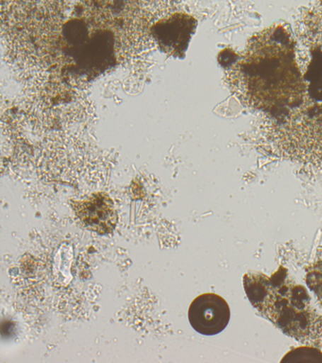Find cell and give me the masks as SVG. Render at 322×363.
Segmentation results:
<instances>
[{
	"label": "cell",
	"instance_id": "4",
	"mask_svg": "<svg viewBox=\"0 0 322 363\" xmlns=\"http://www.w3.org/2000/svg\"><path fill=\"white\" fill-rule=\"evenodd\" d=\"M282 362H322V353L316 348H296L288 352Z\"/></svg>",
	"mask_w": 322,
	"mask_h": 363
},
{
	"label": "cell",
	"instance_id": "1",
	"mask_svg": "<svg viewBox=\"0 0 322 363\" xmlns=\"http://www.w3.org/2000/svg\"><path fill=\"white\" fill-rule=\"evenodd\" d=\"M196 28L197 21L193 17L176 13L155 23L151 27V35L161 52L183 60Z\"/></svg>",
	"mask_w": 322,
	"mask_h": 363
},
{
	"label": "cell",
	"instance_id": "2",
	"mask_svg": "<svg viewBox=\"0 0 322 363\" xmlns=\"http://www.w3.org/2000/svg\"><path fill=\"white\" fill-rule=\"evenodd\" d=\"M230 318V306L217 294L200 295L189 306V323L195 331L205 336H214L224 330Z\"/></svg>",
	"mask_w": 322,
	"mask_h": 363
},
{
	"label": "cell",
	"instance_id": "3",
	"mask_svg": "<svg viewBox=\"0 0 322 363\" xmlns=\"http://www.w3.org/2000/svg\"><path fill=\"white\" fill-rule=\"evenodd\" d=\"M76 216L86 229L100 235L112 234L118 223L114 201L105 192H96L80 201H71Z\"/></svg>",
	"mask_w": 322,
	"mask_h": 363
}]
</instances>
